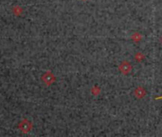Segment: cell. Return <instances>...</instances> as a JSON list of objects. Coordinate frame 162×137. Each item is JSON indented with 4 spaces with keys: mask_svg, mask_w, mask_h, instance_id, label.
Here are the masks:
<instances>
[{
    "mask_svg": "<svg viewBox=\"0 0 162 137\" xmlns=\"http://www.w3.org/2000/svg\"><path fill=\"white\" fill-rule=\"evenodd\" d=\"M118 69H119V70H121L123 74H128L130 71H131V70H132V66L130 65L129 62L123 61L121 65H119Z\"/></svg>",
    "mask_w": 162,
    "mask_h": 137,
    "instance_id": "6da1fadb",
    "label": "cell"
},
{
    "mask_svg": "<svg viewBox=\"0 0 162 137\" xmlns=\"http://www.w3.org/2000/svg\"><path fill=\"white\" fill-rule=\"evenodd\" d=\"M160 98H162V96H160V97H158L157 99H160Z\"/></svg>",
    "mask_w": 162,
    "mask_h": 137,
    "instance_id": "277c9868",
    "label": "cell"
},
{
    "mask_svg": "<svg viewBox=\"0 0 162 137\" xmlns=\"http://www.w3.org/2000/svg\"><path fill=\"white\" fill-rule=\"evenodd\" d=\"M141 38V35L139 33H135L133 35H132V39H133L134 41H136V42H137V41H140Z\"/></svg>",
    "mask_w": 162,
    "mask_h": 137,
    "instance_id": "3957f363",
    "label": "cell"
},
{
    "mask_svg": "<svg viewBox=\"0 0 162 137\" xmlns=\"http://www.w3.org/2000/svg\"><path fill=\"white\" fill-rule=\"evenodd\" d=\"M134 94H135V96H136V98L140 99V98H142L144 95L146 94V91L144 90L142 87H137L136 90H135V92H134Z\"/></svg>",
    "mask_w": 162,
    "mask_h": 137,
    "instance_id": "7a4b0ae2",
    "label": "cell"
}]
</instances>
